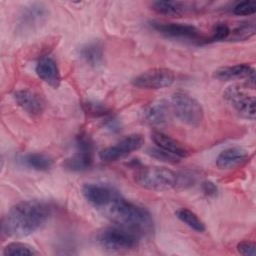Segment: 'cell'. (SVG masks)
I'll use <instances>...</instances> for the list:
<instances>
[{
  "instance_id": "cell-1",
  "label": "cell",
  "mask_w": 256,
  "mask_h": 256,
  "mask_svg": "<svg viewBox=\"0 0 256 256\" xmlns=\"http://www.w3.org/2000/svg\"><path fill=\"white\" fill-rule=\"evenodd\" d=\"M52 207L41 200L22 201L12 206L2 219V233L7 237H25L39 230L51 217Z\"/></svg>"
},
{
  "instance_id": "cell-2",
  "label": "cell",
  "mask_w": 256,
  "mask_h": 256,
  "mask_svg": "<svg viewBox=\"0 0 256 256\" xmlns=\"http://www.w3.org/2000/svg\"><path fill=\"white\" fill-rule=\"evenodd\" d=\"M104 210L114 224L130 229L141 237L151 234L154 230L151 213L146 208L123 198L120 194Z\"/></svg>"
},
{
  "instance_id": "cell-3",
  "label": "cell",
  "mask_w": 256,
  "mask_h": 256,
  "mask_svg": "<svg viewBox=\"0 0 256 256\" xmlns=\"http://www.w3.org/2000/svg\"><path fill=\"white\" fill-rule=\"evenodd\" d=\"M134 178L139 186L153 191H166L177 188L178 185V172L165 167H140Z\"/></svg>"
},
{
  "instance_id": "cell-4",
  "label": "cell",
  "mask_w": 256,
  "mask_h": 256,
  "mask_svg": "<svg viewBox=\"0 0 256 256\" xmlns=\"http://www.w3.org/2000/svg\"><path fill=\"white\" fill-rule=\"evenodd\" d=\"M142 237L136 232L114 224L99 230L96 234L97 243L109 251H125L138 246Z\"/></svg>"
},
{
  "instance_id": "cell-5",
  "label": "cell",
  "mask_w": 256,
  "mask_h": 256,
  "mask_svg": "<svg viewBox=\"0 0 256 256\" xmlns=\"http://www.w3.org/2000/svg\"><path fill=\"white\" fill-rule=\"evenodd\" d=\"M170 109L184 124L196 127L204 118V110L198 100L186 92L177 91L171 96Z\"/></svg>"
},
{
  "instance_id": "cell-6",
  "label": "cell",
  "mask_w": 256,
  "mask_h": 256,
  "mask_svg": "<svg viewBox=\"0 0 256 256\" xmlns=\"http://www.w3.org/2000/svg\"><path fill=\"white\" fill-rule=\"evenodd\" d=\"M49 11L43 3H31L25 6L17 18V32L21 34L31 33L45 23Z\"/></svg>"
},
{
  "instance_id": "cell-7",
  "label": "cell",
  "mask_w": 256,
  "mask_h": 256,
  "mask_svg": "<svg viewBox=\"0 0 256 256\" xmlns=\"http://www.w3.org/2000/svg\"><path fill=\"white\" fill-rule=\"evenodd\" d=\"M175 73L171 69L157 67L148 69L132 79V84L140 89H162L171 86Z\"/></svg>"
},
{
  "instance_id": "cell-8",
  "label": "cell",
  "mask_w": 256,
  "mask_h": 256,
  "mask_svg": "<svg viewBox=\"0 0 256 256\" xmlns=\"http://www.w3.org/2000/svg\"><path fill=\"white\" fill-rule=\"evenodd\" d=\"M143 144L144 138L141 134H131L124 137L116 144L101 150L99 157L104 162H114L139 150Z\"/></svg>"
},
{
  "instance_id": "cell-9",
  "label": "cell",
  "mask_w": 256,
  "mask_h": 256,
  "mask_svg": "<svg viewBox=\"0 0 256 256\" xmlns=\"http://www.w3.org/2000/svg\"><path fill=\"white\" fill-rule=\"evenodd\" d=\"M224 98L239 115L248 119L255 118V97L249 95L242 86L228 87L224 92Z\"/></svg>"
},
{
  "instance_id": "cell-10",
  "label": "cell",
  "mask_w": 256,
  "mask_h": 256,
  "mask_svg": "<svg viewBox=\"0 0 256 256\" xmlns=\"http://www.w3.org/2000/svg\"><path fill=\"white\" fill-rule=\"evenodd\" d=\"M151 28H153L158 33L164 35L165 37L181 40H190V41H199L203 39L200 31L193 25L186 23H164V22H151Z\"/></svg>"
},
{
  "instance_id": "cell-11",
  "label": "cell",
  "mask_w": 256,
  "mask_h": 256,
  "mask_svg": "<svg viewBox=\"0 0 256 256\" xmlns=\"http://www.w3.org/2000/svg\"><path fill=\"white\" fill-rule=\"evenodd\" d=\"M82 194L92 206L104 210L119 192L108 184L86 183L82 187Z\"/></svg>"
},
{
  "instance_id": "cell-12",
  "label": "cell",
  "mask_w": 256,
  "mask_h": 256,
  "mask_svg": "<svg viewBox=\"0 0 256 256\" xmlns=\"http://www.w3.org/2000/svg\"><path fill=\"white\" fill-rule=\"evenodd\" d=\"M35 71L37 76L47 85L54 89L59 87L61 82L60 70L57 62L52 56L46 55L41 57L37 61Z\"/></svg>"
},
{
  "instance_id": "cell-13",
  "label": "cell",
  "mask_w": 256,
  "mask_h": 256,
  "mask_svg": "<svg viewBox=\"0 0 256 256\" xmlns=\"http://www.w3.org/2000/svg\"><path fill=\"white\" fill-rule=\"evenodd\" d=\"M13 98L17 105L26 113L37 116L40 115L45 108L43 99L34 91L29 89H19L13 93Z\"/></svg>"
},
{
  "instance_id": "cell-14",
  "label": "cell",
  "mask_w": 256,
  "mask_h": 256,
  "mask_svg": "<svg viewBox=\"0 0 256 256\" xmlns=\"http://www.w3.org/2000/svg\"><path fill=\"white\" fill-rule=\"evenodd\" d=\"M213 77L221 81H230L246 78L248 81L251 82L252 85H254L255 79L254 69L246 63L220 67L214 71Z\"/></svg>"
},
{
  "instance_id": "cell-15",
  "label": "cell",
  "mask_w": 256,
  "mask_h": 256,
  "mask_svg": "<svg viewBox=\"0 0 256 256\" xmlns=\"http://www.w3.org/2000/svg\"><path fill=\"white\" fill-rule=\"evenodd\" d=\"M249 159L248 152L241 147H230L219 153L216 165L219 169L230 170L246 163Z\"/></svg>"
},
{
  "instance_id": "cell-16",
  "label": "cell",
  "mask_w": 256,
  "mask_h": 256,
  "mask_svg": "<svg viewBox=\"0 0 256 256\" xmlns=\"http://www.w3.org/2000/svg\"><path fill=\"white\" fill-rule=\"evenodd\" d=\"M151 138L153 140V142L155 143L156 147L165 150L177 157H179L180 159L186 158L189 155V151L188 149L179 141H177L176 139L170 137L169 135L160 132V131H154L151 134Z\"/></svg>"
},
{
  "instance_id": "cell-17",
  "label": "cell",
  "mask_w": 256,
  "mask_h": 256,
  "mask_svg": "<svg viewBox=\"0 0 256 256\" xmlns=\"http://www.w3.org/2000/svg\"><path fill=\"white\" fill-rule=\"evenodd\" d=\"M93 165V151L77 149V151L62 162L64 169L71 172L88 170Z\"/></svg>"
},
{
  "instance_id": "cell-18",
  "label": "cell",
  "mask_w": 256,
  "mask_h": 256,
  "mask_svg": "<svg viewBox=\"0 0 256 256\" xmlns=\"http://www.w3.org/2000/svg\"><path fill=\"white\" fill-rule=\"evenodd\" d=\"M152 9L158 14L179 17L194 9L190 3L180 1H155L152 3Z\"/></svg>"
},
{
  "instance_id": "cell-19",
  "label": "cell",
  "mask_w": 256,
  "mask_h": 256,
  "mask_svg": "<svg viewBox=\"0 0 256 256\" xmlns=\"http://www.w3.org/2000/svg\"><path fill=\"white\" fill-rule=\"evenodd\" d=\"M79 55L89 66L97 68L104 60L103 46L99 41L88 42L80 48Z\"/></svg>"
},
{
  "instance_id": "cell-20",
  "label": "cell",
  "mask_w": 256,
  "mask_h": 256,
  "mask_svg": "<svg viewBox=\"0 0 256 256\" xmlns=\"http://www.w3.org/2000/svg\"><path fill=\"white\" fill-rule=\"evenodd\" d=\"M20 163L32 170L36 171H47L53 165V160L50 156L44 153L31 152L27 153L20 158Z\"/></svg>"
},
{
  "instance_id": "cell-21",
  "label": "cell",
  "mask_w": 256,
  "mask_h": 256,
  "mask_svg": "<svg viewBox=\"0 0 256 256\" xmlns=\"http://www.w3.org/2000/svg\"><path fill=\"white\" fill-rule=\"evenodd\" d=\"M169 105L164 101H159L148 106L144 111V119L151 125H162L167 122Z\"/></svg>"
},
{
  "instance_id": "cell-22",
  "label": "cell",
  "mask_w": 256,
  "mask_h": 256,
  "mask_svg": "<svg viewBox=\"0 0 256 256\" xmlns=\"http://www.w3.org/2000/svg\"><path fill=\"white\" fill-rule=\"evenodd\" d=\"M177 218L185 223L188 227L193 229L196 232H204L206 227L204 222L198 217L196 213L191 211L188 208H180L176 211Z\"/></svg>"
},
{
  "instance_id": "cell-23",
  "label": "cell",
  "mask_w": 256,
  "mask_h": 256,
  "mask_svg": "<svg viewBox=\"0 0 256 256\" xmlns=\"http://www.w3.org/2000/svg\"><path fill=\"white\" fill-rule=\"evenodd\" d=\"M255 34V22L245 21L239 23L233 30L230 31L228 40L230 41H244L251 38Z\"/></svg>"
},
{
  "instance_id": "cell-24",
  "label": "cell",
  "mask_w": 256,
  "mask_h": 256,
  "mask_svg": "<svg viewBox=\"0 0 256 256\" xmlns=\"http://www.w3.org/2000/svg\"><path fill=\"white\" fill-rule=\"evenodd\" d=\"M2 254L4 256H26V255H37L38 252L34 249V247L30 246L29 244L22 243V242H11L8 243L4 249Z\"/></svg>"
},
{
  "instance_id": "cell-25",
  "label": "cell",
  "mask_w": 256,
  "mask_h": 256,
  "mask_svg": "<svg viewBox=\"0 0 256 256\" xmlns=\"http://www.w3.org/2000/svg\"><path fill=\"white\" fill-rule=\"evenodd\" d=\"M83 109L93 117H106L110 115V110L104 104L95 101H88L84 103Z\"/></svg>"
},
{
  "instance_id": "cell-26",
  "label": "cell",
  "mask_w": 256,
  "mask_h": 256,
  "mask_svg": "<svg viewBox=\"0 0 256 256\" xmlns=\"http://www.w3.org/2000/svg\"><path fill=\"white\" fill-rule=\"evenodd\" d=\"M147 153L151 157H153V158H155V159H157L159 161L170 163V164H176V163L181 161V159L179 157H177V156H175V155H173V154H171V153H169V152H167L165 150H162V149H160L158 147L149 148L147 150Z\"/></svg>"
},
{
  "instance_id": "cell-27",
  "label": "cell",
  "mask_w": 256,
  "mask_h": 256,
  "mask_svg": "<svg viewBox=\"0 0 256 256\" xmlns=\"http://www.w3.org/2000/svg\"><path fill=\"white\" fill-rule=\"evenodd\" d=\"M232 12L238 16L253 15L256 12V2L254 1L238 2L233 6Z\"/></svg>"
},
{
  "instance_id": "cell-28",
  "label": "cell",
  "mask_w": 256,
  "mask_h": 256,
  "mask_svg": "<svg viewBox=\"0 0 256 256\" xmlns=\"http://www.w3.org/2000/svg\"><path fill=\"white\" fill-rule=\"evenodd\" d=\"M231 29L226 23H217L213 27L211 37L208 39V41L215 42V41H222L225 39H228L230 35Z\"/></svg>"
},
{
  "instance_id": "cell-29",
  "label": "cell",
  "mask_w": 256,
  "mask_h": 256,
  "mask_svg": "<svg viewBox=\"0 0 256 256\" xmlns=\"http://www.w3.org/2000/svg\"><path fill=\"white\" fill-rule=\"evenodd\" d=\"M196 177L189 171L178 172V185L177 188H188L195 183Z\"/></svg>"
},
{
  "instance_id": "cell-30",
  "label": "cell",
  "mask_w": 256,
  "mask_h": 256,
  "mask_svg": "<svg viewBox=\"0 0 256 256\" xmlns=\"http://www.w3.org/2000/svg\"><path fill=\"white\" fill-rule=\"evenodd\" d=\"M237 251L245 256H254L256 254V245L251 241H242L237 245Z\"/></svg>"
},
{
  "instance_id": "cell-31",
  "label": "cell",
  "mask_w": 256,
  "mask_h": 256,
  "mask_svg": "<svg viewBox=\"0 0 256 256\" xmlns=\"http://www.w3.org/2000/svg\"><path fill=\"white\" fill-rule=\"evenodd\" d=\"M202 191L208 197H214L218 193V187L212 181L206 180L202 183Z\"/></svg>"
}]
</instances>
